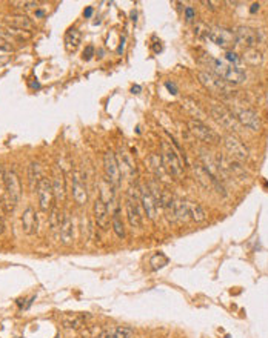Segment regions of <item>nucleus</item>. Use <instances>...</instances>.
Instances as JSON below:
<instances>
[{"instance_id":"1","label":"nucleus","mask_w":268,"mask_h":338,"mask_svg":"<svg viewBox=\"0 0 268 338\" xmlns=\"http://www.w3.org/2000/svg\"><path fill=\"white\" fill-rule=\"evenodd\" d=\"M205 62H207V66L210 68V72L221 77V79L227 82L228 85H242L247 80V72L241 66L230 65L219 59H213V57H210V55H207Z\"/></svg>"},{"instance_id":"2","label":"nucleus","mask_w":268,"mask_h":338,"mask_svg":"<svg viewBox=\"0 0 268 338\" xmlns=\"http://www.w3.org/2000/svg\"><path fill=\"white\" fill-rule=\"evenodd\" d=\"M160 159L164 163V168L170 177L174 180H184L185 178V166L184 161L180 160L176 149L171 146L168 142H162V152Z\"/></svg>"},{"instance_id":"3","label":"nucleus","mask_w":268,"mask_h":338,"mask_svg":"<svg viewBox=\"0 0 268 338\" xmlns=\"http://www.w3.org/2000/svg\"><path fill=\"white\" fill-rule=\"evenodd\" d=\"M127 218L133 229L142 226V205H140V191L137 188H130L127 194Z\"/></svg>"},{"instance_id":"4","label":"nucleus","mask_w":268,"mask_h":338,"mask_svg":"<svg viewBox=\"0 0 268 338\" xmlns=\"http://www.w3.org/2000/svg\"><path fill=\"white\" fill-rule=\"evenodd\" d=\"M210 114H211V117L216 120L217 125H221V126L230 132H234V134H239L241 132V125H239L236 115L228 111L225 106L222 105H211V108H210Z\"/></svg>"},{"instance_id":"5","label":"nucleus","mask_w":268,"mask_h":338,"mask_svg":"<svg viewBox=\"0 0 268 338\" xmlns=\"http://www.w3.org/2000/svg\"><path fill=\"white\" fill-rule=\"evenodd\" d=\"M197 77H199V82L202 83L210 92L221 95V97H230V95H231V88H230V85L227 82H224L221 77L214 75L213 72L200 71L197 74Z\"/></svg>"},{"instance_id":"6","label":"nucleus","mask_w":268,"mask_h":338,"mask_svg":"<svg viewBox=\"0 0 268 338\" xmlns=\"http://www.w3.org/2000/svg\"><path fill=\"white\" fill-rule=\"evenodd\" d=\"M207 37L211 40L214 45L224 48V50H230L236 45V34L233 30H228L225 26H210L207 28Z\"/></svg>"},{"instance_id":"7","label":"nucleus","mask_w":268,"mask_h":338,"mask_svg":"<svg viewBox=\"0 0 268 338\" xmlns=\"http://www.w3.org/2000/svg\"><path fill=\"white\" fill-rule=\"evenodd\" d=\"M36 192H37V200H39V208L43 212H50L54 208V200H56L51 180L48 177H42L36 186Z\"/></svg>"},{"instance_id":"8","label":"nucleus","mask_w":268,"mask_h":338,"mask_svg":"<svg viewBox=\"0 0 268 338\" xmlns=\"http://www.w3.org/2000/svg\"><path fill=\"white\" fill-rule=\"evenodd\" d=\"M188 128H190L191 134H193L196 139H199L200 142H204V143L214 144V143H217L219 140H221L219 134L214 129L207 126V125L204 122H200V120H190L188 122Z\"/></svg>"},{"instance_id":"9","label":"nucleus","mask_w":268,"mask_h":338,"mask_svg":"<svg viewBox=\"0 0 268 338\" xmlns=\"http://www.w3.org/2000/svg\"><path fill=\"white\" fill-rule=\"evenodd\" d=\"M234 34H236V43L242 45L247 50H253L262 40L261 33L250 26H239L234 31Z\"/></svg>"},{"instance_id":"10","label":"nucleus","mask_w":268,"mask_h":338,"mask_svg":"<svg viewBox=\"0 0 268 338\" xmlns=\"http://www.w3.org/2000/svg\"><path fill=\"white\" fill-rule=\"evenodd\" d=\"M103 169H105V174H107V180L114 188H117L122 181V174H120V168H119V163H117L116 154L114 152H111V151L105 152Z\"/></svg>"},{"instance_id":"11","label":"nucleus","mask_w":268,"mask_h":338,"mask_svg":"<svg viewBox=\"0 0 268 338\" xmlns=\"http://www.w3.org/2000/svg\"><path fill=\"white\" fill-rule=\"evenodd\" d=\"M22 198V183L19 178L16 171H8L6 172V196L2 200L11 201L14 206H17V203Z\"/></svg>"},{"instance_id":"12","label":"nucleus","mask_w":268,"mask_h":338,"mask_svg":"<svg viewBox=\"0 0 268 338\" xmlns=\"http://www.w3.org/2000/svg\"><path fill=\"white\" fill-rule=\"evenodd\" d=\"M224 143H225L227 151L230 152V156H231L234 160L247 161L248 159H250V151H248L245 144L237 137H234V135H227V137L224 139Z\"/></svg>"},{"instance_id":"13","label":"nucleus","mask_w":268,"mask_h":338,"mask_svg":"<svg viewBox=\"0 0 268 338\" xmlns=\"http://www.w3.org/2000/svg\"><path fill=\"white\" fill-rule=\"evenodd\" d=\"M73 198L79 206H83L88 200V189H87V183H85V176L79 169H76L73 172Z\"/></svg>"},{"instance_id":"14","label":"nucleus","mask_w":268,"mask_h":338,"mask_svg":"<svg viewBox=\"0 0 268 338\" xmlns=\"http://www.w3.org/2000/svg\"><path fill=\"white\" fill-rule=\"evenodd\" d=\"M93 217H94V221H96V225H97V228H100L102 231H107L110 228V209L102 197L96 198L94 201Z\"/></svg>"},{"instance_id":"15","label":"nucleus","mask_w":268,"mask_h":338,"mask_svg":"<svg viewBox=\"0 0 268 338\" xmlns=\"http://www.w3.org/2000/svg\"><path fill=\"white\" fill-rule=\"evenodd\" d=\"M22 231L26 235H36L39 231V217L33 206H26L22 212Z\"/></svg>"},{"instance_id":"16","label":"nucleus","mask_w":268,"mask_h":338,"mask_svg":"<svg viewBox=\"0 0 268 338\" xmlns=\"http://www.w3.org/2000/svg\"><path fill=\"white\" fill-rule=\"evenodd\" d=\"M236 119L241 126H245L250 131H259L261 129V119L253 109H237L236 111Z\"/></svg>"},{"instance_id":"17","label":"nucleus","mask_w":268,"mask_h":338,"mask_svg":"<svg viewBox=\"0 0 268 338\" xmlns=\"http://www.w3.org/2000/svg\"><path fill=\"white\" fill-rule=\"evenodd\" d=\"M140 205H142V209L145 211V214L150 220H156L157 211H159V203L156 201L154 197L151 196L148 188L140 189Z\"/></svg>"},{"instance_id":"18","label":"nucleus","mask_w":268,"mask_h":338,"mask_svg":"<svg viewBox=\"0 0 268 338\" xmlns=\"http://www.w3.org/2000/svg\"><path fill=\"white\" fill-rule=\"evenodd\" d=\"M91 320V315L88 314H63L60 317V323L66 329H83L87 323Z\"/></svg>"},{"instance_id":"19","label":"nucleus","mask_w":268,"mask_h":338,"mask_svg":"<svg viewBox=\"0 0 268 338\" xmlns=\"http://www.w3.org/2000/svg\"><path fill=\"white\" fill-rule=\"evenodd\" d=\"M74 231H76V225H74L73 217L70 214H65L63 220H62V225H60V229H59L62 245H65V246L73 245V241H74Z\"/></svg>"},{"instance_id":"20","label":"nucleus","mask_w":268,"mask_h":338,"mask_svg":"<svg viewBox=\"0 0 268 338\" xmlns=\"http://www.w3.org/2000/svg\"><path fill=\"white\" fill-rule=\"evenodd\" d=\"M5 22L6 25L11 28V30H16V31H23V33H28L33 30V22L28 18L26 16L23 14H11V16H6L5 17Z\"/></svg>"},{"instance_id":"21","label":"nucleus","mask_w":268,"mask_h":338,"mask_svg":"<svg viewBox=\"0 0 268 338\" xmlns=\"http://www.w3.org/2000/svg\"><path fill=\"white\" fill-rule=\"evenodd\" d=\"M53 183V191H54V198L57 201H65L66 198V180L63 171H57L51 180Z\"/></svg>"},{"instance_id":"22","label":"nucleus","mask_w":268,"mask_h":338,"mask_svg":"<svg viewBox=\"0 0 268 338\" xmlns=\"http://www.w3.org/2000/svg\"><path fill=\"white\" fill-rule=\"evenodd\" d=\"M119 168H120V174H123L127 178H133L134 176H136V165H134V161L131 160L130 154L125 151V149H120L119 151Z\"/></svg>"},{"instance_id":"23","label":"nucleus","mask_w":268,"mask_h":338,"mask_svg":"<svg viewBox=\"0 0 268 338\" xmlns=\"http://www.w3.org/2000/svg\"><path fill=\"white\" fill-rule=\"evenodd\" d=\"M134 331L127 326H117V327H103L100 338H133Z\"/></svg>"},{"instance_id":"24","label":"nucleus","mask_w":268,"mask_h":338,"mask_svg":"<svg viewBox=\"0 0 268 338\" xmlns=\"http://www.w3.org/2000/svg\"><path fill=\"white\" fill-rule=\"evenodd\" d=\"M80 42H82V34H80L79 30H76V28H71V30H68V33L65 34V46H66V51L74 53V51L79 48Z\"/></svg>"},{"instance_id":"25","label":"nucleus","mask_w":268,"mask_h":338,"mask_svg":"<svg viewBox=\"0 0 268 338\" xmlns=\"http://www.w3.org/2000/svg\"><path fill=\"white\" fill-rule=\"evenodd\" d=\"M111 226H113V231L114 234H116L119 238H125L127 237V231H125V226H123V220H122V215H120V209L116 208L111 215Z\"/></svg>"},{"instance_id":"26","label":"nucleus","mask_w":268,"mask_h":338,"mask_svg":"<svg viewBox=\"0 0 268 338\" xmlns=\"http://www.w3.org/2000/svg\"><path fill=\"white\" fill-rule=\"evenodd\" d=\"M188 217L191 221H204L205 220V211L199 203L188 201Z\"/></svg>"},{"instance_id":"27","label":"nucleus","mask_w":268,"mask_h":338,"mask_svg":"<svg viewBox=\"0 0 268 338\" xmlns=\"http://www.w3.org/2000/svg\"><path fill=\"white\" fill-rule=\"evenodd\" d=\"M42 177L43 176H42V171H40L39 163H31V165L28 166V181H30V186L33 189H36L37 183L40 181Z\"/></svg>"},{"instance_id":"28","label":"nucleus","mask_w":268,"mask_h":338,"mask_svg":"<svg viewBox=\"0 0 268 338\" xmlns=\"http://www.w3.org/2000/svg\"><path fill=\"white\" fill-rule=\"evenodd\" d=\"M150 165H151V169L154 171V174L159 178L168 177V174L164 168V163H162V159H160V156H157V154H153V156L150 157Z\"/></svg>"},{"instance_id":"29","label":"nucleus","mask_w":268,"mask_h":338,"mask_svg":"<svg viewBox=\"0 0 268 338\" xmlns=\"http://www.w3.org/2000/svg\"><path fill=\"white\" fill-rule=\"evenodd\" d=\"M242 59L250 65H261L262 63V54L253 48V50H245Z\"/></svg>"},{"instance_id":"30","label":"nucleus","mask_w":268,"mask_h":338,"mask_svg":"<svg viewBox=\"0 0 268 338\" xmlns=\"http://www.w3.org/2000/svg\"><path fill=\"white\" fill-rule=\"evenodd\" d=\"M103 331V326H85L80 329V337L82 338H100Z\"/></svg>"},{"instance_id":"31","label":"nucleus","mask_w":268,"mask_h":338,"mask_svg":"<svg viewBox=\"0 0 268 338\" xmlns=\"http://www.w3.org/2000/svg\"><path fill=\"white\" fill-rule=\"evenodd\" d=\"M62 220H63L62 212H59V209H57V208H53L50 211V226H51V229H60Z\"/></svg>"},{"instance_id":"32","label":"nucleus","mask_w":268,"mask_h":338,"mask_svg":"<svg viewBox=\"0 0 268 338\" xmlns=\"http://www.w3.org/2000/svg\"><path fill=\"white\" fill-rule=\"evenodd\" d=\"M6 196V172L3 166L0 165V200Z\"/></svg>"},{"instance_id":"33","label":"nucleus","mask_w":268,"mask_h":338,"mask_svg":"<svg viewBox=\"0 0 268 338\" xmlns=\"http://www.w3.org/2000/svg\"><path fill=\"white\" fill-rule=\"evenodd\" d=\"M225 59H227V63H230V65H234V66H239V63H241V57H239L236 53H233V51H227V54H225Z\"/></svg>"},{"instance_id":"34","label":"nucleus","mask_w":268,"mask_h":338,"mask_svg":"<svg viewBox=\"0 0 268 338\" xmlns=\"http://www.w3.org/2000/svg\"><path fill=\"white\" fill-rule=\"evenodd\" d=\"M16 8H19V9H25V11H28V9H36L37 6H39V3L37 2H14L13 3Z\"/></svg>"},{"instance_id":"35","label":"nucleus","mask_w":268,"mask_h":338,"mask_svg":"<svg viewBox=\"0 0 268 338\" xmlns=\"http://www.w3.org/2000/svg\"><path fill=\"white\" fill-rule=\"evenodd\" d=\"M13 50H14V48H13L11 42L6 40V38H3V37H0V51L9 53V51H13Z\"/></svg>"},{"instance_id":"36","label":"nucleus","mask_w":268,"mask_h":338,"mask_svg":"<svg viewBox=\"0 0 268 338\" xmlns=\"http://www.w3.org/2000/svg\"><path fill=\"white\" fill-rule=\"evenodd\" d=\"M184 14H185V20H187V22H191L193 18H196V11H194L193 6H187L185 11H184Z\"/></svg>"},{"instance_id":"37","label":"nucleus","mask_w":268,"mask_h":338,"mask_svg":"<svg viewBox=\"0 0 268 338\" xmlns=\"http://www.w3.org/2000/svg\"><path fill=\"white\" fill-rule=\"evenodd\" d=\"M93 55H94V46L88 45L87 48H85V51H83V60H91L93 59Z\"/></svg>"},{"instance_id":"38","label":"nucleus","mask_w":268,"mask_h":338,"mask_svg":"<svg viewBox=\"0 0 268 338\" xmlns=\"http://www.w3.org/2000/svg\"><path fill=\"white\" fill-rule=\"evenodd\" d=\"M6 231V225H5V215H3V211L0 208V235Z\"/></svg>"},{"instance_id":"39","label":"nucleus","mask_w":268,"mask_h":338,"mask_svg":"<svg viewBox=\"0 0 268 338\" xmlns=\"http://www.w3.org/2000/svg\"><path fill=\"white\" fill-rule=\"evenodd\" d=\"M165 88L171 92V94H177V86L173 82H167L165 83Z\"/></svg>"},{"instance_id":"40","label":"nucleus","mask_w":268,"mask_h":338,"mask_svg":"<svg viewBox=\"0 0 268 338\" xmlns=\"http://www.w3.org/2000/svg\"><path fill=\"white\" fill-rule=\"evenodd\" d=\"M83 14H85V17H91V14H93V8H91V6H88L87 9H85V13H83Z\"/></svg>"},{"instance_id":"41","label":"nucleus","mask_w":268,"mask_h":338,"mask_svg":"<svg viewBox=\"0 0 268 338\" xmlns=\"http://www.w3.org/2000/svg\"><path fill=\"white\" fill-rule=\"evenodd\" d=\"M257 9H259V3H253V5H251V9H250V11L254 14V13L257 11Z\"/></svg>"}]
</instances>
